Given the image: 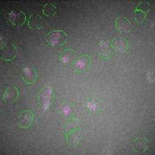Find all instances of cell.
<instances>
[{
	"mask_svg": "<svg viewBox=\"0 0 155 155\" xmlns=\"http://www.w3.org/2000/svg\"><path fill=\"white\" fill-rule=\"evenodd\" d=\"M76 52L71 48H65L59 54V60L64 64H70L75 59Z\"/></svg>",
	"mask_w": 155,
	"mask_h": 155,
	"instance_id": "obj_16",
	"label": "cell"
},
{
	"mask_svg": "<svg viewBox=\"0 0 155 155\" xmlns=\"http://www.w3.org/2000/svg\"><path fill=\"white\" fill-rule=\"evenodd\" d=\"M42 18L39 15L32 14L27 19V25L31 29H39L42 27Z\"/></svg>",
	"mask_w": 155,
	"mask_h": 155,
	"instance_id": "obj_17",
	"label": "cell"
},
{
	"mask_svg": "<svg viewBox=\"0 0 155 155\" xmlns=\"http://www.w3.org/2000/svg\"><path fill=\"white\" fill-rule=\"evenodd\" d=\"M8 21L15 27H21L23 25L27 19L25 13L22 10H12L8 14Z\"/></svg>",
	"mask_w": 155,
	"mask_h": 155,
	"instance_id": "obj_9",
	"label": "cell"
},
{
	"mask_svg": "<svg viewBox=\"0 0 155 155\" xmlns=\"http://www.w3.org/2000/svg\"><path fill=\"white\" fill-rule=\"evenodd\" d=\"M34 120V113L28 109L20 112L16 118V125L21 129H27L33 124Z\"/></svg>",
	"mask_w": 155,
	"mask_h": 155,
	"instance_id": "obj_4",
	"label": "cell"
},
{
	"mask_svg": "<svg viewBox=\"0 0 155 155\" xmlns=\"http://www.w3.org/2000/svg\"><path fill=\"white\" fill-rule=\"evenodd\" d=\"M19 96V91L17 87H10L5 89L3 95L2 101L5 104H10L15 102Z\"/></svg>",
	"mask_w": 155,
	"mask_h": 155,
	"instance_id": "obj_14",
	"label": "cell"
},
{
	"mask_svg": "<svg viewBox=\"0 0 155 155\" xmlns=\"http://www.w3.org/2000/svg\"><path fill=\"white\" fill-rule=\"evenodd\" d=\"M133 148L137 154L145 153L149 147V142L147 138L143 136L135 137L132 142Z\"/></svg>",
	"mask_w": 155,
	"mask_h": 155,
	"instance_id": "obj_12",
	"label": "cell"
},
{
	"mask_svg": "<svg viewBox=\"0 0 155 155\" xmlns=\"http://www.w3.org/2000/svg\"><path fill=\"white\" fill-rule=\"evenodd\" d=\"M110 45L114 52L124 53L129 48V42L124 37H115L110 42Z\"/></svg>",
	"mask_w": 155,
	"mask_h": 155,
	"instance_id": "obj_11",
	"label": "cell"
},
{
	"mask_svg": "<svg viewBox=\"0 0 155 155\" xmlns=\"http://www.w3.org/2000/svg\"><path fill=\"white\" fill-rule=\"evenodd\" d=\"M18 48L13 44H5L1 46V59L5 62L13 61L17 56Z\"/></svg>",
	"mask_w": 155,
	"mask_h": 155,
	"instance_id": "obj_8",
	"label": "cell"
},
{
	"mask_svg": "<svg viewBox=\"0 0 155 155\" xmlns=\"http://www.w3.org/2000/svg\"><path fill=\"white\" fill-rule=\"evenodd\" d=\"M98 56L104 60H108L113 55L114 51L107 40H101L97 44Z\"/></svg>",
	"mask_w": 155,
	"mask_h": 155,
	"instance_id": "obj_7",
	"label": "cell"
},
{
	"mask_svg": "<svg viewBox=\"0 0 155 155\" xmlns=\"http://www.w3.org/2000/svg\"><path fill=\"white\" fill-rule=\"evenodd\" d=\"M81 122L76 117H70L64 125L65 133L70 132L80 128Z\"/></svg>",
	"mask_w": 155,
	"mask_h": 155,
	"instance_id": "obj_19",
	"label": "cell"
},
{
	"mask_svg": "<svg viewBox=\"0 0 155 155\" xmlns=\"http://www.w3.org/2000/svg\"><path fill=\"white\" fill-rule=\"evenodd\" d=\"M65 137L67 143L69 145H78L81 139V128H79L70 132L65 133Z\"/></svg>",
	"mask_w": 155,
	"mask_h": 155,
	"instance_id": "obj_15",
	"label": "cell"
},
{
	"mask_svg": "<svg viewBox=\"0 0 155 155\" xmlns=\"http://www.w3.org/2000/svg\"><path fill=\"white\" fill-rule=\"evenodd\" d=\"M91 57L88 54H84L76 58L73 62V67L74 71L80 73L88 70L91 65Z\"/></svg>",
	"mask_w": 155,
	"mask_h": 155,
	"instance_id": "obj_5",
	"label": "cell"
},
{
	"mask_svg": "<svg viewBox=\"0 0 155 155\" xmlns=\"http://www.w3.org/2000/svg\"><path fill=\"white\" fill-rule=\"evenodd\" d=\"M115 28L121 34H128L131 31V24L129 19L124 15H119L115 19Z\"/></svg>",
	"mask_w": 155,
	"mask_h": 155,
	"instance_id": "obj_10",
	"label": "cell"
},
{
	"mask_svg": "<svg viewBox=\"0 0 155 155\" xmlns=\"http://www.w3.org/2000/svg\"><path fill=\"white\" fill-rule=\"evenodd\" d=\"M150 10V4L148 1H142L139 2L134 8V19L139 24H142L147 18Z\"/></svg>",
	"mask_w": 155,
	"mask_h": 155,
	"instance_id": "obj_3",
	"label": "cell"
},
{
	"mask_svg": "<svg viewBox=\"0 0 155 155\" xmlns=\"http://www.w3.org/2000/svg\"><path fill=\"white\" fill-rule=\"evenodd\" d=\"M85 106L90 113L92 114H97L102 111L103 104L101 99L92 97L88 98L86 101Z\"/></svg>",
	"mask_w": 155,
	"mask_h": 155,
	"instance_id": "obj_13",
	"label": "cell"
},
{
	"mask_svg": "<svg viewBox=\"0 0 155 155\" xmlns=\"http://www.w3.org/2000/svg\"><path fill=\"white\" fill-rule=\"evenodd\" d=\"M47 43L53 47L64 45L67 41V34L63 30H53L45 35Z\"/></svg>",
	"mask_w": 155,
	"mask_h": 155,
	"instance_id": "obj_2",
	"label": "cell"
},
{
	"mask_svg": "<svg viewBox=\"0 0 155 155\" xmlns=\"http://www.w3.org/2000/svg\"><path fill=\"white\" fill-rule=\"evenodd\" d=\"M54 89L50 85L42 87L38 94V102L44 111H47L54 102Z\"/></svg>",
	"mask_w": 155,
	"mask_h": 155,
	"instance_id": "obj_1",
	"label": "cell"
},
{
	"mask_svg": "<svg viewBox=\"0 0 155 155\" xmlns=\"http://www.w3.org/2000/svg\"><path fill=\"white\" fill-rule=\"evenodd\" d=\"M21 76L22 81L28 85L34 84L38 79L37 70L32 67L25 66L21 69Z\"/></svg>",
	"mask_w": 155,
	"mask_h": 155,
	"instance_id": "obj_6",
	"label": "cell"
},
{
	"mask_svg": "<svg viewBox=\"0 0 155 155\" xmlns=\"http://www.w3.org/2000/svg\"><path fill=\"white\" fill-rule=\"evenodd\" d=\"M42 12L45 17L53 18L57 13V7L52 3L46 2L42 7Z\"/></svg>",
	"mask_w": 155,
	"mask_h": 155,
	"instance_id": "obj_18",
	"label": "cell"
},
{
	"mask_svg": "<svg viewBox=\"0 0 155 155\" xmlns=\"http://www.w3.org/2000/svg\"><path fill=\"white\" fill-rule=\"evenodd\" d=\"M59 113L64 117L70 116L73 111V107L71 104L68 102H62L58 109Z\"/></svg>",
	"mask_w": 155,
	"mask_h": 155,
	"instance_id": "obj_20",
	"label": "cell"
}]
</instances>
